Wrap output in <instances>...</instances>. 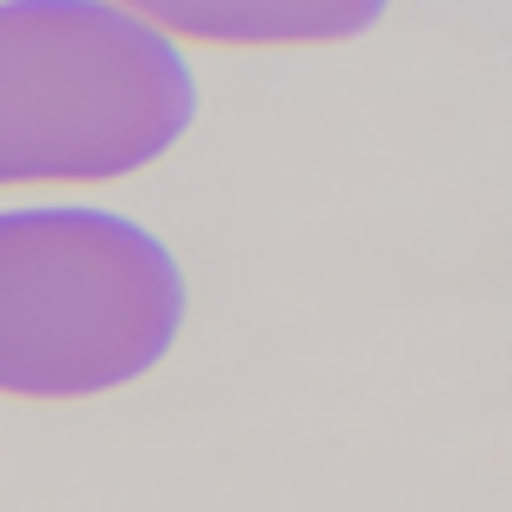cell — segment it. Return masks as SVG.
<instances>
[{
    "instance_id": "6da1fadb",
    "label": "cell",
    "mask_w": 512,
    "mask_h": 512,
    "mask_svg": "<svg viewBox=\"0 0 512 512\" xmlns=\"http://www.w3.org/2000/svg\"><path fill=\"white\" fill-rule=\"evenodd\" d=\"M190 279L140 215L102 203L0 209V399H102L184 336Z\"/></svg>"
},
{
    "instance_id": "7a4b0ae2",
    "label": "cell",
    "mask_w": 512,
    "mask_h": 512,
    "mask_svg": "<svg viewBox=\"0 0 512 512\" xmlns=\"http://www.w3.org/2000/svg\"><path fill=\"white\" fill-rule=\"evenodd\" d=\"M196 102L190 51L114 0H0V190L133 177Z\"/></svg>"
},
{
    "instance_id": "3957f363",
    "label": "cell",
    "mask_w": 512,
    "mask_h": 512,
    "mask_svg": "<svg viewBox=\"0 0 512 512\" xmlns=\"http://www.w3.org/2000/svg\"><path fill=\"white\" fill-rule=\"evenodd\" d=\"M121 13L146 19L171 45L215 51H298L361 38L386 0H114Z\"/></svg>"
}]
</instances>
